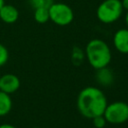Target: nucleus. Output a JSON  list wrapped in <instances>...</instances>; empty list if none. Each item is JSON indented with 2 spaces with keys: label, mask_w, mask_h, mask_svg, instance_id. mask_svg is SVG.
Here are the masks:
<instances>
[{
  "label": "nucleus",
  "mask_w": 128,
  "mask_h": 128,
  "mask_svg": "<svg viewBox=\"0 0 128 128\" xmlns=\"http://www.w3.org/2000/svg\"><path fill=\"white\" fill-rule=\"evenodd\" d=\"M0 128H17V127L13 126L12 124H8V123H5V124H1V125H0Z\"/></svg>",
  "instance_id": "obj_17"
},
{
  "label": "nucleus",
  "mask_w": 128,
  "mask_h": 128,
  "mask_svg": "<svg viewBox=\"0 0 128 128\" xmlns=\"http://www.w3.org/2000/svg\"><path fill=\"white\" fill-rule=\"evenodd\" d=\"M20 88V79L12 73L4 74L0 77V91L7 94H13Z\"/></svg>",
  "instance_id": "obj_6"
},
{
  "label": "nucleus",
  "mask_w": 128,
  "mask_h": 128,
  "mask_svg": "<svg viewBox=\"0 0 128 128\" xmlns=\"http://www.w3.org/2000/svg\"><path fill=\"white\" fill-rule=\"evenodd\" d=\"M121 1V5L123 7V10H128V0H120Z\"/></svg>",
  "instance_id": "obj_16"
},
{
  "label": "nucleus",
  "mask_w": 128,
  "mask_h": 128,
  "mask_svg": "<svg viewBox=\"0 0 128 128\" xmlns=\"http://www.w3.org/2000/svg\"><path fill=\"white\" fill-rule=\"evenodd\" d=\"M91 120L93 122V127H96V128H104L107 123L104 115H98V116L92 118Z\"/></svg>",
  "instance_id": "obj_15"
},
{
  "label": "nucleus",
  "mask_w": 128,
  "mask_h": 128,
  "mask_svg": "<svg viewBox=\"0 0 128 128\" xmlns=\"http://www.w3.org/2000/svg\"><path fill=\"white\" fill-rule=\"evenodd\" d=\"M84 56H85V52L78 46H74L73 47V50H72V62L75 64V65H80L84 59Z\"/></svg>",
  "instance_id": "obj_12"
},
{
  "label": "nucleus",
  "mask_w": 128,
  "mask_h": 128,
  "mask_svg": "<svg viewBox=\"0 0 128 128\" xmlns=\"http://www.w3.org/2000/svg\"><path fill=\"white\" fill-rule=\"evenodd\" d=\"M95 78L98 84L104 87H108L114 82V73L110 68H108V66H106L96 70Z\"/></svg>",
  "instance_id": "obj_9"
},
{
  "label": "nucleus",
  "mask_w": 128,
  "mask_h": 128,
  "mask_svg": "<svg viewBox=\"0 0 128 128\" xmlns=\"http://www.w3.org/2000/svg\"><path fill=\"white\" fill-rule=\"evenodd\" d=\"M113 45L121 54H128V28L117 30L113 35Z\"/></svg>",
  "instance_id": "obj_7"
},
{
  "label": "nucleus",
  "mask_w": 128,
  "mask_h": 128,
  "mask_svg": "<svg viewBox=\"0 0 128 128\" xmlns=\"http://www.w3.org/2000/svg\"><path fill=\"white\" fill-rule=\"evenodd\" d=\"M103 115L109 124H123L128 121V104L123 101H115L107 104Z\"/></svg>",
  "instance_id": "obj_4"
},
{
  "label": "nucleus",
  "mask_w": 128,
  "mask_h": 128,
  "mask_svg": "<svg viewBox=\"0 0 128 128\" xmlns=\"http://www.w3.org/2000/svg\"><path fill=\"white\" fill-rule=\"evenodd\" d=\"M50 20L59 26L69 25L74 19V12L70 6L62 2H54L49 7Z\"/></svg>",
  "instance_id": "obj_5"
},
{
  "label": "nucleus",
  "mask_w": 128,
  "mask_h": 128,
  "mask_svg": "<svg viewBox=\"0 0 128 128\" xmlns=\"http://www.w3.org/2000/svg\"><path fill=\"white\" fill-rule=\"evenodd\" d=\"M28 2L33 9L40 8V7L49 8L54 3V0H28Z\"/></svg>",
  "instance_id": "obj_13"
},
{
  "label": "nucleus",
  "mask_w": 128,
  "mask_h": 128,
  "mask_svg": "<svg viewBox=\"0 0 128 128\" xmlns=\"http://www.w3.org/2000/svg\"><path fill=\"white\" fill-rule=\"evenodd\" d=\"M123 7L120 0H104L96 10L97 19L104 24H112L122 16Z\"/></svg>",
  "instance_id": "obj_3"
},
{
  "label": "nucleus",
  "mask_w": 128,
  "mask_h": 128,
  "mask_svg": "<svg viewBox=\"0 0 128 128\" xmlns=\"http://www.w3.org/2000/svg\"><path fill=\"white\" fill-rule=\"evenodd\" d=\"M8 59H9L8 49L2 43H0V67L5 65L8 61Z\"/></svg>",
  "instance_id": "obj_14"
},
{
  "label": "nucleus",
  "mask_w": 128,
  "mask_h": 128,
  "mask_svg": "<svg viewBox=\"0 0 128 128\" xmlns=\"http://www.w3.org/2000/svg\"><path fill=\"white\" fill-rule=\"evenodd\" d=\"M107 104L105 94L98 87H85L78 94L77 108L79 113L85 118L92 119L98 115H103Z\"/></svg>",
  "instance_id": "obj_1"
},
{
  "label": "nucleus",
  "mask_w": 128,
  "mask_h": 128,
  "mask_svg": "<svg viewBox=\"0 0 128 128\" xmlns=\"http://www.w3.org/2000/svg\"><path fill=\"white\" fill-rule=\"evenodd\" d=\"M12 109V100L10 94L0 91V117L7 115Z\"/></svg>",
  "instance_id": "obj_10"
},
{
  "label": "nucleus",
  "mask_w": 128,
  "mask_h": 128,
  "mask_svg": "<svg viewBox=\"0 0 128 128\" xmlns=\"http://www.w3.org/2000/svg\"><path fill=\"white\" fill-rule=\"evenodd\" d=\"M125 23H126V26L128 28V10L126 12V15H125Z\"/></svg>",
  "instance_id": "obj_18"
},
{
  "label": "nucleus",
  "mask_w": 128,
  "mask_h": 128,
  "mask_svg": "<svg viewBox=\"0 0 128 128\" xmlns=\"http://www.w3.org/2000/svg\"><path fill=\"white\" fill-rule=\"evenodd\" d=\"M93 128H96V127H93Z\"/></svg>",
  "instance_id": "obj_20"
},
{
  "label": "nucleus",
  "mask_w": 128,
  "mask_h": 128,
  "mask_svg": "<svg viewBox=\"0 0 128 128\" xmlns=\"http://www.w3.org/2000/svg\"><path fill=\"white\" fill-rule=\"evenodd\" d=\"M4 4H5V1H4V0H0V9H1V7H2Z\"/></svg>",
  "instance_id": "obj_19"
},
{
  "label": "nucleus",
  "mask_w": 128,
  "mask_h": 128,
  "mask_svg": "<svg viewBox=\"0 0 128 128\" xmlns=\"http://www.w3.org/2000/svg\"><path fill=\"white\" fill-rule=\"evenodd\" d=\"M19 18L18 9L11 4H4L0 9V19L6 24H13Z\"/></svg>",
  "instance_id": "obj_8"
},
{
  "label": "nucleus",
  "mask_w": 128,
  "mask_h": 128,
  "mask_svg": "<svg viewBox=\"0 0 128 128\" xmlns=\"http://www.w3.org/2000/svg\"><path fill=\"white\" fill-rule=\"evenodd\" d=\"M85 56L88 63L95 69L106 67L110 64L112 54L108 44L102 39L90 40L85 48Z\"/></svg>",
  "instance_id": "obj_2"
},
{
  "label": "nucleus",
  "mask_w": 128,
  "mask_h": 128,
  "mask_svg": "<svg viewBox=\"0 0 128 128\" xmlns=\"http://www.w3.org/2000/svg\"><path fill=\"white\" fill-rule=\"evenodd\" d=\"M33 17H34V20L39 24L47 23L50 20L49 8H45V7L35 8L34 13H33Z\"/></svg>",
  "instance_id": "obj_11"
}]
</instances>
